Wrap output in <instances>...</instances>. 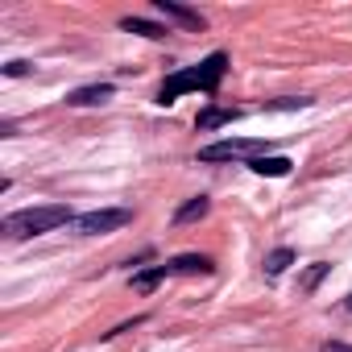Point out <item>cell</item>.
Listing matches in <instances>:
<instances>
[{
  "mask_svg": "<svg viewBox=\"0 0 352 352\" xmlns=\"http://www.w3.org/2000/svg\"><path fill=\"white\" fill-rule=\"evenodd\" d=\"M224 71H228V54L224 50H216V54H208L199 67H187V71H174L162 87H157V104L166 108V104H174L183 91H204V96H212L216 87H220V79H224Z\"/></svg>",
  "mask_w": 352,
  "mask_h": 352,
  "instance_id": "1",
  "label": "cell"
},
{
  "mask_svg": "<svg viewBox=\"0 0 352 352\" xmlns=\"http://www.w3.org/2000/svg\"><path fill=\"white\" fill-rule=\"evenodd\" d=\"M63 224H75L71 208L67 204H46V208H25V212H13L5 216V236L9 241H30V236H42V232H54Z\"/></svg>",
  "mask_w": 352,
  "mask_h": 352,
  "instance_id": "2",
  "label": "cell"
},
{
  "mask_svg": "<svg viewBox=\"0 0 352 352\" xmlns=\"http://www.w3.org/2000/svg\"><path fill=\"white\" fill-rule=\"evenodd\" d=\"M133 220L129 208H100V212H87V216H75V232L83 236H104V232H116Z\"/></svg>",
  "mask_w": 352,
  "mask_h": 352,
  "instance_id": "3",
  "label": "cell"
},
{
  "mask_svg": "<svg viewBox=\"0 0 352 352\" xmlns=\"http://www.w3.org/2000/svg\"><path fill=\"white\" fill-rule=\"evenodd\" d=\"M232 157H261V141L228 137V141H212V145L199 149V162H232Z\"/></svg>",
  "mask_w": 352,
  "mask_h": 352,
  "instance_id": "4",
  "label": "cell"
},
{
  "mask_svg": "<svg viewBox=\"0 0 352 352\" xmlns=\"http://www.w3.org/2000/svg\"><path fill=\"white\" fill-rule=\"evenodd\" d=\"M112 96H116L112 83H87V87L67 91V104H71V108H96V104H108Z\"/></svg>",
  "mask_w": 352,
  "mask_h": 352,
  "instance_id": "5",
  "label": "cell"
},
{
  "mask_svg": "<svg viewBox=\"0 0 352 352\" xmlns=\"http://www.w3.org/2000/svg\"><path fill=\"white\" fill-rule=\"evenodd\" d=\"M153 9L162 13V17H174L179 25H187V30H204L208 21L195 13V9H187V5H179V0H153Z\"/></svg>",
  "mask_w": 352,
  "mask_h": 352,
  "instance_id": "6",
  "label": "cell"
},
{
  "mask_svg": "<svg viewBox=\"0 0 352 352\" xmlns=\"http://www.w3.org/2000/svg\"><path fill=\"white\" fill-rule=\"evenodd\" d=\"M249 166H253L257 174H270V179H286L294 162H290V157H282V153H274V157H265V153H261V157H253Z\"/></svg>",
  "mask_w": 352,
  "mask_h": 352,
  "instance_id": "7",
  "label": "cell"
},
{
  "mask_svg": "<svg viewBox=\"0 0 352 352\" xmlns=\"http://www.w3.org/2000/svg\"><path fill=\"white\" fill-rule=\"evenodd\" d=\"M170 274H212V257L204 253H183L170 261Z\"/></svg>",
  "mask_w": 352,
  "mask_h": 352,
  "instance_id": "8",
  "label": "cell"
},
{
  "mask_svg": "<svg viewBox=\"0 0 352 352\" xmlns=\"http://www.w3.org/2000/svg\"><path fill=\"white\" fill-rule=\"evenodd\" d=\"M236 116H241V108H204L195 124L199 129H220V124H232Z\"/></svg>",
  "mask_w": 352,
  "mask_h": 352,
  "instance_id": "9",
  "label": "cell"
},
{
  "mask_svg": "<svg viewBox=\"0 0 352 352\" xmlns=\"http://www.w3.org/2000/svg\"><path fill=\"white\" fill-rule=\"evenodd\" d=\"M208 208H212V204H208V195H195V199H187L179 212H174V224H191V220H204V216H208Z\"/></svg>",
  "mask_w": 352,
  "mask_h": 352,
  "instance_id": "10",
  "label": "cell"
},
{
  "mask_svg": "<svg viewBox=\"0 0 352 352\" xmlns=\"http://www.w3.org/2000/svg\"><path fill=\"white\" fill-rule=\"evenodd\" d=\"M120 30H124V34H141V38H166V34H170V30H162L157 21H145V17H124Z\"/></svg>",
  "mask_w": 352,
  "mask_h": 352,
  "instance_id": "11",
  "label": "cell"
},
{
  "mask_svg": "<svg viewBox=\"0 0 352 352\" xmlns=\"http://www.w3.org/2000/svg\"><path fill=\"white\" fill-rule=\"evenodd\" d=\"M166 274H170V265H153V270H145V274H133V290H137V294H149Z\"/></svg>",
  "mask_w": 352,
  "mask_h": 352,
  "instance_id": "12",
  "label": "cell"
},
{
  "mask_svg": "<svg viewBox=\"0 0 352 352\" xmlns=\"http://www.w3.org/2000/svg\"><path fill=\"white\" fill-rule=\"evenodd\" d=\"M327 274H331V265H327V261H315V265H307V270H302V278H298V290H302V294H311V290H315V286H319Z\"/></svg>",
  "mask_w": 352,
  "mask_h": 352,
  "instance_id": "13",
  "label": "cell"
},
{
  "mask_svg": "<svg viewBox=\"0 0 352 352\" xmlns=\"http://www.w3.org/2000/svg\"><path fill=\"white\" fill-rule=\"evenodd\" d=\"M286 265H294V253H290V249H274V253L265 257V274H270V278L286 274Z\"/></svg>",
  "mask_w": 352,
  "mask_h": 352,
  "instance_id": "14",
  "label": "cell"
},
{
  "mask_svg": "<svg viewBox=\"0 0 352 352\" xmlns=\"http://www.w3.org/2000/svg\"><path fill=\"white\" fill-rule=\"evenodd\" d=\"M307 104H311V100H302V96H298V100H274L270 108H278V112H294V108H307Z\"/></svg>",
  "mask_w": 352,
  "mask_h": 352,
  "instance_id": "15",
  "label": "cell"
},
{
  "mask_svg": "<svg viewBox=\"0 0 352 352\" xmlns=\"http://www.w3.org/2000/svg\"><path fill=\"white\" fill-rule=\"evenodd\" d=\"M319 352H352V344H344V340H327Z\"/></svg>",
  "mask_w": 352,
  "mask_h": 352,
  "instance_id": "16",
  "label": "cell"
},
{
  "mask_svg": "<svg viewBox=\"0 0 352 352\" xmlns=\"http://www.w3.org/2000/svg\"><path fill=\"white\" fill-rule=\"evenodd\" d=\"M25 71H30V63H21V58H17V63H9V67H5V75H13V79H17V75H25Z\"/></svg>",
  "mask_w": 352,
  "mask_h": 352,
  "instance_id": "17",
  "label": "cell"
},
{
  "mask_svg": "<svg viewBox=\"0 0 352 352\" xmlns=\"http://www.w3.org/2000/svg\"><path fill=\"white\" fill-rule=\"evenodd\" d=\"M344 307H348V311H352V294H348V298H344Z\"/></svg>",
  "mask_w": 352,
  "mask_h": 352,
  "instance_id": "18",
  "label": "cell"
}]
</instances>
